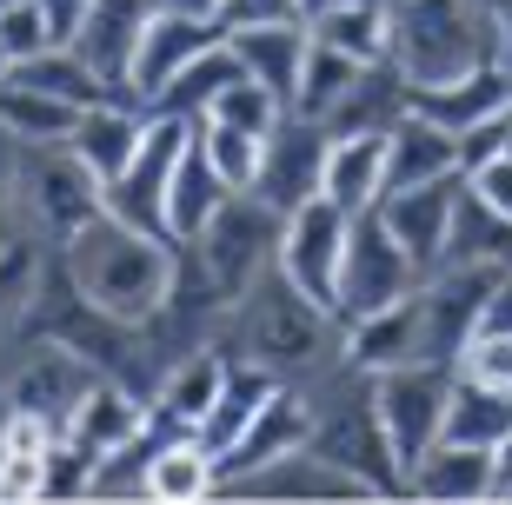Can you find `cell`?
I'll list each match as a JSON object with an SVG mask.
<instances>
[{
	"mask_svg": "<svg viewBox=\"0 0 512 505\" xmlns=\"http://www.w3.org/2000/svg\"><path fill=\"white\" fill-rule=\"evenodd\" d=\"M213 346H220L227 359H253V366H266V373L286 379V386H306V379H320L326 366H340V359H346V326H340L333 306L306 300L280 266H266L260 280L227 306Z\"/></svg>",
	"mask_w": 512,
	"mask_h": 505,
	"instance_id": "6da1fadb",
	"label": "cell"
},
{
	"mask_svg": "<svg viewBox=\"0 0 512 505\" xmlns=\"http://www.w3.org/2000/svg\"><path fill=\"white\" fill-rule=\"evenodd\" d=\"M60 260H67L74 286L100 313L127 319V326H147L173 293L180 246L160 240V233H140V226L114 220V213H94L74 240H60Z\"/></svg>",
	"mask_w": 512,
	"mask_h": 505,
	"instance_id": "7a4b0ae2",
	"label": "cell"
},
{
	"mask_svg": "<svg viewBox=\"0 0 512 505\" xmlns=\"http://www.w3.org/2000/svg\"><path fill=\"white\" fill-rule=\"evenodd\" d=\"M300 393H306V412H313L306 446L326 452L340 472H353L366 486V499L406 492V466H399L393 439H386L380 399H373V373H360L353 359H340V366H326L320 379H306Z\"/></svg>",
	"mask_w": 512,
	"mask_h": 505,
	"instance_id": "3957f363",
	"label": "cell"
},
{
	"mask_svg": "<svg viewBox=\"0 0 512 505\" xmlns=\"http://www.w3.org/2000/svg\"><path fill=\"white\" fill-rule=\"evenodd\" d=\"M386 27H393V67L413 87L499 60L486 0H386Z\"/></svg>",
	"mask_w": 512,
	"mask_h": 505,
	"instance_id": "277c9868",
	"label": "cell"
},
{
	"mask_svg": "<svg viewBox=\"0 0 512 505\" xmlns=\"http://www.w3.org/2000/svg\"><path fill=\"white\" fill-rule=\"evenodd\" d=\"M280 226H286V213H273L260 193H233V200L200 226V240H187L193 266L207 273L220 306L240 300L266 266H280Z\"/></svg>",
	"mask_w": 512,
	"mask_h": 505,
	"instance_id": "5b68a950",
	"label": "cell"
},
{
	"mask_svg": "<svg viewBox=\"0 0 512 505\" xmlns=\"http://www.w3.org/2000/svg\"><path fill=\"white\" fill-rule=\"evenodd\" d=\"M94 379H100V366L87 353L60 346V339H34V333H20L7 346V359H0V399H7V412H34L54 432H67L74 406L94 393Z\"/></svg>",
	"mask_w": 512,
	"mask_h": 505,
	"instance_id": "8992f818",
	"label": "cell"
},
{
	"mask_svg": "<svg viewBox=\"0 0 512 505\" xmlns=\"http://www.w3.org/2000/svg\"><path fill=\"white\" fill-rule=\"evenodd\" d=\"M453 386H459V366H446V359H406V366L373 373V399H380L386 439H393V452H399V466H406V472L446 439Z\"/></svg>",
	"mask_w": 512,
	"mask_h": 505,
	"instance_id": "52a82bcc",
	"label": "cell"
},
{
	"mask_svg": "<svg viewBox=\"0 0 512 505\" xmlns=\"http://www.w3.org/2000/svg\"><path fill=\"white\" fill-rule=\"evenodd\" d=\"M20 206H27V226L40 240L60 246V240H74L94 213H107V187L87 173V160L67 140L20 147Z\"/></svg>",
	"mask_w": 512,
	"mask_h": 505,
	"instance_id": "ba28073f",
	"label": "cell"
},
{
	"mask_svg": "<svg viewBox=\"0 0 512 505\" xmlns=\"http://www.w3.org/2000/svg\"><path fill=\"white\" fill-rule=\"evenodd\" d=\"M426 280L413 266V253L393 240V226H386L380 200L360 206L353 213V226H346V260H340V326H353V319L380 313V306H399L413 286Z\"/></svg>",
	"mask_w": 512,
	"mask_h": 505,
	"instance_id": "9c48e42d",
	"label": "cell"
},
{
	"mask_svg": "<svg viewBox=\"0 0 512 505\" xmlns=\"http://www.w3.org/2000/svg\"><path fill=\"white\" fill-rule=\"evenodd\" d=\"M187 140H193V120H180V113H147V140H140V153L127 160V173L107 187V213L167 240V187H173V167H180Z\"/></svg>",
	"mask_w": 512,
	"mask_h": 505,
	"instance_id": "30bf717a",
	"label": "cell"
},
{
	"mask_svg": "<svg viewBox=\"0 0 512 505\" xmlns=\"http://www.w3.org/2000/svg\"><path fill=\"white\" fill-rule=\"evenodd\" d=\"M493 286H499V266H439L419 280V346L426 359H446L459 366L466 339L486 326V306H493Z\"/></svg>",
	"mask_w": 512,
	"mask_h": 505,
	"instance_id": "8fae6325",
	"label": "cell"
},
{
	"mask_svg": "<svg viewBox=\"0 0 512 505\" xmlns=\"http://www.w3.org/2000/svg\"><path fill=\"white\" fill-rule=\"evenodd\" d=\"M346 226L353 213L333 206L326 193H313L306 206H293L280 226V273L300 286L306 300L340 306V260H346Z\"/></svg>",
	"mask_w": 512,
	"mask_h": 505,
	"instance_id": "7c38bea8",
	"label": "cell"
},
{
	"mask_svg": "<svg viewBox=\"0 0 512 505\" xmlns=\"http://www.w3.org/2000/svg\"><path fill=\"white\" fill-rule=\"evenodd\" d=\"M326 147H333V133L320 120H300V113H286L280 127L266 133V153H260V173H253V187L273 213H293L320 193V173H326Z\"/></svg>",
	"mask_w": 512,
	"mask_h": 505,
	"instance_id": "4fadbf2b",
	"label": "cell"
},
{
	"mask_svg": "<svg viewBox=\"0 0 512 505\" xmlns=\"http://www.w3.org/2000/svg\"><path fill=\"white\" fill-rule=\"evenodd\" d=\"M213 40H227V34H220L207 14L160 7V14L147 20V34H140V54H133V74H127V100L133 107H153V100L167 94V80L180 74L193 54H207Z\"/></svg>",
	"mask_w": 512,
	"mask_h": 505,
	"instance_id": "5bb4252c",
	"label": "cell"
},
{
	"mask_svg": "<svg viewBox=\"0 0 512 505\" xmlns=\"http://www.w3.org/2000/svg\"><path fill=\"white\" fill-rule=\"evenodd\" d=\"M459 193H466V173H446V180H426V187H406V193H380L386 226H393V240L413 253L419 273H439V266H446Z\"/></svg>",
	"mask_w": 512,
	"mask_h": 505,
	"instance_id": "9a60e30c",
	"label": "cell"
},
{
	"mask_svg": "<svg viewBox=\"0 0 512 505\" xmlns=\"http://www.w3.org/2000/svg\"><path fill=\"white\" fill-rule=\"evenodd\" d=\"M153 14H160V0H87V14H80V27H74L67 47H74L120 100H127L133 54H140V34H147Z\"/></svg>",
	"mask_w": 512,
	"mask_h": 505,
	"instance_id": "2e32d148",
	"label": "cell"
},
{
	"mask_svg": "<svg viewBox=\"0 0 512 505\" xmlns=\"http://www.w3.org/2000/svg\"><path fill=\"white\" fill-rule=\"evenodd\" d=\"M413 113L446 127V133H473L486 120H506L512 113V67L506 60H479V67H466L453 80L413 87Z\"/></svg>",
	"mask_w": 512,
	"mask_h": 505,
	"instance_id": "e0dca14e",
	"label": "cell"
},
{
	"mask_svg": "<svg viewBox=\"0 0 512 505\" xmlns=\"http://www.w3.org/2000/svg\"><path fill=\"white\" fill-rule=\"evenodd\" d=\"M306 432H313V412H306V393L300 386H273V399H266L260 412H253V426L233 439L220 459H213V472H220V486H233V479H247V472H260V466H273L280 452H293V446H306Z\"/></svg>",
	"mask_w": 512,
	"mask_h": 505,
	"instance_id": "ac0fdd59",
	"label": "cell"
},
{
	"mask_svg": "<svg viewBox=\"0 0 512 505\" xmlns=\"http://www.w3.org/2000/svg\"><path fill=\"white\" fill-rule=\"evenodd\" d=\"M227 366L233 359L220 353V346H193V353H180V359H167V373L153 379V393H147V406H153V419L167 432H200V419L213 412V399H220V386H227Z\"/></svg>",
	"mask_w": 512,
	"mask_h": 505,
	"instance_id": "d6986e66",
	"label": "cell"
},
{
	"mask_svg": "<svg viewBox=\"0 0 512 505\" xmlns=\"http://www.w3.org/2000/svg\"><path fill=\"white\" fill-rule=\"evenodd\" d=\"M153 426V406H147V393L140 386H127V379H114V373H100L94 379V393L74 406V419H67V446H80L87 459H107L114 446H127V439H140V432Z\"/></svg>",
	"mask_w": 512,
	"mask_h": 505,
	"instance_id": "ffe728a7",
	"label": "cell"
},
{
	"mask_svg": "<svg viewBox=\"0 0 512 505\" xmlns=\"http://www.w3.org/2000/svg\"><path fill=\"white\" fill-rule=\"evenodd\" d=\"M220 492H240V499H366L360 479L340 472L326 452H313V446L280 452L273 466L247 472V479H233V486H220Z\"/></svg>",
	"mask_w": 512,
	"mask_h": 505,
	"instance_id": "44dd1931",
	"label": "cell"
},
{
	"mask_svg": "<svg viewBox=\"0 0 512 505\" xmlns=\"http://www.w3.org/2000/svg\"><path fill=\"white\" fill-rule=\"evenodd\" d=\"M446 173H466L459 160V133L419 120L413 107L393 120L386 133V193H406V187H426V180H446Z\"/></svg>",
	"mask_w": 512,
	"mask_h": 505,
	"instance_id": "7402d4cb",
	"label": "cell"
},
{
	"mask_svg": "<svg viewBox=\"0 0 512 505\" xmlns=\"http://www.w3.org/2000/svg\"><path fill=\"white\" fill-rule=\"evenodd\" d=\"M140 140H147V107H133V100H100V107H87L80 127L67 133V147L87 160V173H94L100 187H114L120 173H127Z\"/></svg>",
	"mask_w": 512,
	"mask_h": 505,
	"instance_id": "603a6c76",
	"label": "cell"
},
{
	"mask_svg": "<svg viewBox=\"0 0 512 505\" xmlns=\"http://www.w3.org/2000/svg\"><path fill=\"white\" fill-rule=\"evenodd\" d=\"M227 40L266 94H280V107H293L306 54H313V27H306V20H273V27H240V34H227Z\"/></svg>",
	"mask_w": 512,
	"mask_h": 505,
	"instance_id": "cb8c5ba5",
	"label": "cell"
},
{
	"mask_svg": "<svg viewBox=\"0 0 512 505\" xmlns=\"http://www.w3.org/2000/svg\"><path fill=\"white\" fill-rule=\"evenodd\" d=\"M227 200H233V187L213 173L207 147H200V120H193V140H187L180 167H173V187H167V240H173V246L200 240V226H207Z\"/></svg>",
	"mask_w": 512,
	"mask_h": 505,
	"instance_id": "d4e9b609",
	"label": "cell"
},
{
	"mask_svg": "<svg viewBox=\"0 0 512 505\" xmlns=\"http://www.w3.org/2000/svg\"><path fill=\"white\" fill-rule=\"evenodd\" d=\"M406 492L413 499H493V446H459V439H439L413 472H406Z\"/></svg>",
	"mask_w": 512,
	"mask_h": 505,
	"instance_id": "484cf974",
	"label": "cell"
},
{
	"mask_svg": "<svg viewBox=\"0 0 512 505\" xmlns=\"http://www.w3.org/2000/svg\"><path fill=\"white\" fill-rule=\"evenodd\" d=\"M320 193L346 213H360L386 193V133H333L326 147V173H320Z\"/></svg>",
	"mask_w": 512,
	"mask_h": 505,
	"instance_id": "4316f807",
	"label": "cell"
},
{
	"mask_svg": "<svg viewBox=\"0 0 512 505\" xmlns=\"http://www.w3.org/2000/svg\"><path fill=\"white\" fill-rule=\"evenodd\" d=\"M419 293V286H413ZM406 293L399 306H380V313H366L346 326V359L360 366V373H386V366H406V359H426L419 346V300Z\"/></svg>",
	"mask_w": 512,
	"mask_h": 505,
	"instance_id": "83f0119b",
	"label": "cell"
},
{
	"mask_svg": "<svg viewBox=\"0 0 512 505\" xmlns=\"http://www.w3.org/2000/svg\"><path fill=\"white\" fill-rule=\"evenodd\" d=\"M306 27H313V40H320V47H333V54H346V60H360V67H373V60L393 54L386 0H326L320 14H306Z\"/></svg>",
	"mask_w": 512,
	"mask_h": 505,
	"instance_id": "f1b7e54d",
	"label": "cell"
},
{
	"mask_svg": "<svg viewBox=\"0 0 512 505\" xmlns=\"http://www.w3.org/2000/svg\"><path fill=\"white\" fill-rule=\"evenodd\" d=\"M273 386H280V379L266 373V366H253V359H233V366H227V386H220V399H213V412L200 419V432H193V439H200V446L220 459V452H227L233 439L253 426V412L273 399Z\"/></svg>",
	"mask_w": 512,
	"mask_h": 505,
	"instance_id": "f546056e",
	"label": "cell"
},
{
	"mask_svg": "<svg viewBox=\"0 0 512 505\" xmlns=\"http://www.w3.org/2000/svg\"><path fill=\"white\" fill-rule=\"evenodd\" d=\"M446 266H499V273L512 266V220L499 213V206L479 200L473 180H466V193H459V206H453V240H446Z\"/></svg>",
	"mask_w": 512,
	"mask_h": 505,
	"instance_id": "4dcf8cb0",
	"label": "cell"
},
{
	"mask_svg": "<svg viewBox=\"0 0 512 505\" xmlns=\"http://www.w3.org/2000/svg\"><path fill=\"white\" fill-rule=\"evenodd\" d=\"M80 127V107H67V100L40 94V87H27V80H0V133H14L20 147H54V140H67V133Z\"/></svg>",
	"mask_w": 512,
	"mask_h": 505,
	"instance_id": "1f68e13d",
	"label": "cell"
},
{
	"mask_svg": "<svg viewBox=\"0 0 512 505\" xmlns=\"http://www.w3.org/2000/svg\"><path fill=\"white\" fill-rule=\"evenodd\" d=\"M220 492V472H213V452L193 439V432H173L167 446L153 452V472H147V499L160 505H193Z\"/></svg>",
	"mask_w": 512,
	"mask_h": 505,
	"instance_id": "d6a6232c",
	"label": "cell"
},
{
	"mask_svg": "<svg viewBox=\"0 0 512 505\" xmlns=\"http://www.w3.org/2000/svg\"><path fill=\"white\" fill-rule=\"evenodd\" d=\"M240 74H247V60L233 54V40H213L207 54H193L187 67L167 80V94L153 100L147 113H180V120H200V113L213 107V94H220L227 80H240Z\"/></svg>",
	"mask_w": 512,
	"mask_h": 505,
	"instance_id": "836d02e7",
	"label": "cell"
},
{
	"mask_svg": "<svg viewBox=\"0 0 512 505\" xmlns=\"http://www.w3.org/2000/svg\"><path fill=\"white\" fill-rule=\"evenodd\" d=\"M14 80H27V87H40V94H54V100H67V107H100V100H120L107 80L87 67V60L60 40V47H47V54H34V60H20V67H7Z\"/></svg>",
	"mask_w": 512,
	"mask_h": 505,
	"instance_id": "e575fe53",
	"label": "cell"
},
{
	"mask_svg": "<svg viewBox=\"0 0 512 505\" xmlns=\"http://www.w3.org/2000/svg\"><path fill=\"white\" fill-rule=\"evenodd\" d=\"M40 260H47V240L40 233H20L14 246H0V353L27 326V306H34V286H40Z\"/></svg>",
	"mask_w": 512,
	"mask_h": 505,
	"instance_id": "d590c367",
	"label": "cell"
},
{
	"mask_svg": "<svg viewBox=\"0 0 512 505\" xmlns=\"http://www.w3.org/2000/svg\"><path fill=\"white\" fill-rule=\"evenodd\" d=\"M506 432H512V393L506 386H473V379H459L453 412H446V439H459V446H499Z\"/></svg>",
	"mask_w": 512,
	"mask_h": 505,
	"instance_id": "8d00e7d4",
	"label": "cell"
},
{
	"mask_svg": "<svg viewBox=\"0 0 512 505\" xmlns=\"http://www.w3.org/2000/svg\"><path fill=\"white\" fill-rule=\"evenodd\" d=\"M353 80H360V60H346L333 54V47H320L313 40V54H306V74H300V94H293V107L286 113H300V120H333L340 113V100L353 94Z\"/></svg>",
	"mask_w": 512,
	"mask_h": 505,
	"instance_id": "74e56055",
	"label": "cell"
},
{
	"mask_svg": "<svg viewBox=\"0 0 512 505\" xmlns=\"http://www.w3.org/2000/svg\"><path fill=\"white\" fill-rule=\"evenodd\" d=\"M200 147H207L213 173L227 180L233 193L253 187V173H260V153H266V133L253 127H233V120H200Z\"/></svg>",
	"mask_w": 512,
	"mask_h": 505,
	"instance_id": "f35d334b",
	"label": "cell"
},
{
	"mask_svg": "<svg viewBox=\"0 0 512 505\" xmlns=\"http://www.w3.org/2000/svg\"><path fill=\"white\" fill-rule=\"evenodd\" d=\"M0 47H7V60H34L47 54V47H60V27L54 14L40 7V0H14V7H0Z\"/></svg>",
	"mask_w": 512,
	"mask_h": 505,
	"instance_id": "ab89813d",
	"label": "cell"
},
{
	"mask_svg": "<svg viewBox=\"0 0 512 505\" xmlns=\"http://www.w3.org/2000/svg\"><path fill=\"white\" fill-rule=\"evenodd\" d=\"M459 379H473V386H506L512 393V333L506 326H479V333L466 339Z\"/></svg>",
	"mask_w": 512,
	"mask_h": 505,
	"instance_id": "60d3db41",
	"label": "cell"
},
{
	"mask_svg": "<svg viewBox=\"0 0 512 505\" xmlns=\"http://www.w3.org/2000/svg\"><path fill=\"white\" fill-rule=\"evenodd\" d=\"M20 233H34L27 206H20V140L0 133V246H14Z\"/></svg>",
	"mask_w": 512,
	"mask_h": 505,
	"instance_id": "b9f144b4",
	"label": "cell"
},
{
	"mask_svg": "<svg viewBox=\"0 0 512 505\" xmlns=\"http://www.w3.org/2000/svg\"><path fill=\"white\" fill-rule=\"evenodd\" d=\"M273 20H306L300 0H213V27L240 34V27H273Z\"/></svg>",
	"mask_w": 512,
	"mask_h": 505,
	"instance_id": "7bdbcfd3",
	"label": "cell"
},
{
	"mask_svg": "<svg viewBox=\"0 0 512 505\" xmlns=\"http://www.w3.org/2000/svg\"><path fill=\"white\" fill-rule=\"evenodd\" d=\"M47 452H7L0 446V499H40V486H47Z\"/></svg>",
	"mask_w": 512,
	"mask_h": 505,
	"instance_id": "ee69618b",
	"label": "cell"
},
{
	"mask_svg": "<svg viewBox=\"0 0 512 505\" xmlns=\"http://www.w3.org/2000/svg\"><path fill=\"white\" fill-rule=\"evenodd\" d=\"M466 180H473V193L486 206H499V213H506L512 220V147L506 153H493V160H479L473 173H466Z\"/></svg>",
	"mask_w": 512,
	"mask_h": 505,
	"instance_id": "f6af8a7d",
	"label": "cell"
},
{
	"mask_svg": "<svg viewBox=\"0 0 512 505\" xmlns=\"http://www.w3.org/2000/svg\"><path fill=\"white\" fill-rule=\"evenodd\" d=\"M486 14H493V40H499V60L512 67V0H486Z\"/></svg>",
	"mask_w": 512,
	"mask_h": 505,
	"instance_id": "bcb514c9",
	"label": "cell"
},
{
	"mask_svg": "<svg viewBox=\"0 0 512 505\" xmlns=\"http://www.w3.org/2000/svg\"><path fill=\"white\" fill-rule=\"evenodd\" d=\"M493 499H512V432L493 446Z\"/></svg>",
	"mask_w": 512,
	"mask_h": 505,
	"instance_id": "7dc6e473",
	"label": "cell"
},
{
	"mask_svg": "<svg viewBox=\"0 0 512 505\" xmlns=\"http://www.w3.org/2000/svg\"><path fill=\"white\" fill-rule=\"evenodd\" d=\"M47 14H54V27H60V40H74V27H80V14H87V0H40Z\"/></svg>",
	"mask_w": 512,
	"mask_h": 505,
	"instance_id": "c3c4849f",
	"label": "cell"
},
{
	"mask_svg": "<svg viewBox=\"0 0 512 505\" xmlns=\"http://www.w3.org/2000/svg\"><path fill=\"white\" fill-rule=\"evenodd\" d=\"M160 7H180V14H207L213 20V0H160Z\"/></svg>",
	"mask_w": 512,
	"mask_h": 505,
	"instance_id": "681fc988",
	"label": "cell"
},
{
	"mask_svg": "<svg viewBox=\"0 0 512 505\" xmlns=\"http://www.w3.org/2000/svg\"><path fill=\"white\" fill-rule=\"evenodd\" d=\"M7 67H14V60H7V47H0V80H7Z\"/></svg>",
	"mask_w": 512,
	"mask_h": 505,
	"instance_id": "f907efd6",
	"label": "cell"
},
{
	"mask_svg": "<svg viewBox=\"0 0 512 505\" xmlns=\"http://www.w3.org/2000/svg\"><path fill=\"white\" fill-rule=\"evenodd\" d=\"M300 7H306V14H320V7H326V0H300Z\"/></svg>",
	"mask_w": 512,
	"mask_h": 505,
	"instance_id": "816d5d0a",
	"label": "cell"
},
{
	"mask_svg": "<svg viewBox=\"0 0 512 505\" xmlns=\"http://www.w3.org/2000/svg\"><path fill=\"white\" fill-rule=\"evenodd\" d=\"M506 147H512V113H506Z\"/></svg>",
	"mask_w": 512,
	"mask_h": 505,
	"instance_id": "f5cc1de1",
	"label": "cell"
},
{
	"mask_svg": "<svg viewBox=\"0 0 512 505\" xmlns=\"http://www.w3.org/2000/svg\"><path fill=\"white\" fill-rule=\"evenodd\" d=\"M0 7H14V0H0Z\"/></svg>",
	"mask_w": 512,
	"mask_h": 505,
	"instance_id": "db71d44e",
	"label": "cell"
},
{
	"mask_svg": "<svg viewBox=\"0 0 512 505\" xmlns=\"http://www.w3.org/2000/svg\"><path fill=\"white\" fill-rule=\"evenodd\" d=\"M0 412H7V399H0Z\"/></svg>",
	"mask_w": 512,
	"mask_h": 505,
	"instance_id": "11a10c76",
	"label": "cell"
}]
</instances>
